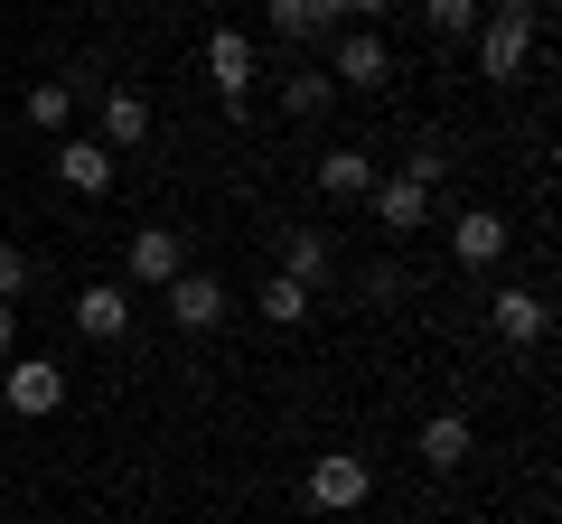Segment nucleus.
I'll return each mask as SVG.
<instances>
[{
	"label": "nucleus",
	"instance_id": "nucleus-20",
	"mask_svg": "<svg viewBox=\"0 0 562 524\" xmlns=\"http://www.w3.org/2000/svg\"><path fill=\"white\" fill-rule=\"evenodd\" d=\"M29 122L66 141V122H76V76H38V84H29Z\"/></svg>",
	"mask_w": 562,
	"mask_h": 524
},
{
	"label": "nucleus",
	"instance_id": "nucleus-6",
	"mask_svg": "<svg viewBox=\"0 0 562 524\" xmlns=\"http://www.w3.org/2000/svg\"><path fill=\"white\" fill-rule=\"evenodd\" d=\"M160 300H169V319H179L188 338H206V328H225V309H235V291H225L216 272H179V282H169Z\"/></svg>",
	"mask_w": 562,
	"mask_h": 524
},
{
	"label": "nucleus",
	"instance_id": "nucleus-5",
	"mask_svg": "<svg viewBox=\"0 0 562 524\" xmlns=\"http://www.w3.org/2000/svg\"><path fill=\"white\" fill-rule=\"evenodd\" d=\"M179 272H188V235H179V225H140V235H132V282H122V291H169Z\"/></svg>",
	"mask_w": 562,
	"mask_h": 524
},
{
	"label": "nucleus",
	"instance_id": "nucleus-10",
	"mask_svg": "<svg viewBox=\"0 0 562 524\" xmlns=\"http://www.w3.org/2000/svg\"><path fill=\"white\" fill-rule=\"evenodd\" d=\"M66 309H76V328H85V338H94V346L132 338V291H122V282H85V291H76V300H66Z\"/></svg>",
	"mask_w": 562,
	"mask_h": 524
},
{
	"label": "nucleus",
	"instance_id": "nucleus-13",
	"mask_svg": "<svg viewBox=\"0 0 562 524\" xmlns=\"http://www.w3.org/2000/svg\"><path fill=\"white\" fill-rule=\"evenodd\" d=\"M262 20H272L281 47H310V38H338V0H262Z\"/></svg>",
	"mask_w": 562,
	"mask_h": 524
},
{
	"label": "nucleus",
	"instance_id": "nucleus-15",
	"mask_svg": "<svg viewBox=\"0 0 562 524\" xmlns=\"http://www.w3.org/2000/svg\"><path fill=\"white\" fill-rule=\"evenodd\" d=\"M206 76H216L225 103H244L254 94V38L244 29H206Z\"/></svg>",
	"mask_w": 562,
	"mask_h": 524
},
{
	"label": "nucleus",
	"instance_id": "nucleus-22",
	"mask_svg": "<svg viewBox=\"0 0 562 524\" xmlns=\"http://www.w3.org/2000/svg\"><path fill=\"white\" fill-rule=\"evenodd\" d=\"M357 291H366V309H394V300H403V272H394V262H366Z\"/></svg>",
	"mask_w": 562,
	"mask_h": 524
},
{
	"label": "nucleus",
	"instance_id": "nucleus-24",
	"mask_svg": "<svg viewBox=\"0 0 562 524\" xmlns=\"http://www.w3.org/2000/svg\"><path fill=\"white\" fill-rule=\"evenodd\" d=\"M403 179H422V187H441V179H450V150H441V141H422V150H403Z\"/></svg>",
	"mask_w": 562,
	"mask_h": 524
},
{
	"label": "nucleus",
	"instance_id": "nucleus-8",
	"mask_svg": "<svg viewBox=\"0 0 562 524\" xmlns=\"http://www.w3.org/2000/svg\"><path fill=\"white\" fill-rule=\"evenodd\" d=\"M57 187L66 197H103V187H113V150H103L94 132H66L57 141Z\"/></svg>",
	"mask_w": 562,
	"mask_h": 524
},
{
	"label": "nucleus",
	"instance_id": "nucleus-21",
	"mask_svg": "<svg viewBox=\"0 0 562 524\" xmlns=\"http://www.w3.org/2000/svg\"><path fill=\"white\" fill-rule=\"evenodd\" d=\"M422 20H431V38H479L487 0H422Z\"/></svg>",
	"mask_w": 562,
	"mask_h": 524
},
{
	"label": "nucleus",
	"instance_id": "nucleus-12",
	"mask_svg": "<svg viewBox=\"0 0 562 524\" xmlns=\"http://www.w3.org/2000/svg\"><path fill=\"white\" fill-rule=\"evenodd\" d=\"M94 141H103V150H140V141H150V94H140V84H103Z\"/></svg>",
	"mask_w": 562,
	"mask_h": 524
},
{
	"label": "nucleus",
	"instance_id": "nucleus-16",
	"mask_svg": "<svg viewBox=\"0 0 562 524\" xmlns=\"http://www.w3.org/2000/svg\"><path fill=\"white\" fill-rule=\"evenodd\" d=\"M254 309H262V328H281V338H291V328H301L310 309H319V291H301L291 272H272V282L254 291Z\"/></svg>",
	"mask_w": 562,
	"mask_h": 524
},
{
	"label": "nucleus",
	"instance_id": "nucleus-18",
	"mask_svg": "<svg viewBox=\"0 0 562 524\" xmlns=\"http://www.w3.org/2000/svg\"><path fill=\"white\" fill-rule=\"evenodd\" d=\"M366 187H375V160H366V150H319V197H357L366 206Z\"/></svg>",
	"mask_w": 562,
	"mask_h": 524
},
{
	"label": "nucleus",
	"instance_id": "nucleus-25",
	"mask_svg": "<svg viewBox=\"0 0 562 524\" xmlns=\"http://www.w3.org/2000/svg\"><path fill=\"white\" fill-rule=\"evenodd\" d=\"M0 356H20V300H0Z\"/></svg>",
	"mask_w": 562,
	"mask_h": 524
},
{
	"label": "nucleus",
	"instance_id": "nucleus-11",
	"mask_svg": "<svg viewBox=\"0 0 562 524\" xmlns=\"http://www.w3.org/2000/svg\"><path fill=\"white\" fill-rule=\"evenodd\" d=\"M272 272H291L301 291H319L328 272H338V243H328V225H281V262Z\"/></svg>",
	"mask_w": 562,
	"mask_h": 524
},
{
	"label": "nucleus",
	"instance_id": "nucleus-3",
	"mask_svg": "<svg viewBox=\"0 0 562 524\" xmlns=\"http://www.w3.org/2000/svg\"><path fill=\"white\" fill-rule=\"evenodd\" d=\"M0 403L20 412V422L66 412V365H57V356H10V375H0Z\"/></svg>",
	"mask_w": 562,
	"mask_h": 524
},
{
	"label": "nucleus",
	"instance_id": "nucleus-2",
	"mask_svg": "<svg viewBox=\"0 0 562 524\" xmlns=\"http://www.w3.org/2000/svg\"><path fill=\"white\" fill-rule=\"evenodd\" d=\"M366 497H375V459L366 449H319L310 459V505L319 515H357Z\"/></svg>",
	"mask_w": 562,
	"mask_h": 524
},
{
	"label": "nucleus",
	"instance_id": "nucleus-17",
	"mask_svg": "<svg viewBox=\"0 0 562 524\" xmlns=\"http://www.w3.org/2000/svg\"><path fill=\"white\" fill-rule=\"evenodd\" d=\"M469 449H479L469 412H431V422H422V468H460Z\"/></svg>",
	"mask_w": 562,
	"mask_h": 524
},
{
	"label": "nucleus",
	"instance_id": "nucleus-4",
	"mask_svg": "<svg viewBox=\"0 0 562 524\" xmlns=\"http://www.w3.org/2000/svg\"><path fill=\"white\" fill-rule=\"evenodd\" d=\"M384 76H394V47H384V29H338V47H328V84H357V94H375Z\"/></svg>",
	"mask_w": 562,
	"mask_h": 524
},
{
	"label": "nucleus",
	"instance_id": "nucleus-23",
	"mask_svg": "<svg viewBox=\"0 0 562 524\" xmlns=\"http://www.w3.org/2000/svg\"><path fill=\"white\" fill-rule=\"evenodd\" d=\"M29 282H38V262H29V243H0V300H20Z\"/></svg>",
	"mask_w": 562,
	"mask_h": 524
},
{
	"label": "nucleus",
	"instance_id": "nucleus-1",
	"mask_svg": "<svg viewBox=\"0 0 562 524\" xmlns=\"http://www.w3.org/2000/svg\"><path fill=\"white\" fill-rule=\"evenodd\" d=\"M535 29H543V0H506L479 20V76L487 84H516L535 66Z\"/></svg>",
	"mask_w": 562,
	"mask_h": 524
},
{
	"label": "nucleus",
	"instance_id": "nucleus-9",
	"mask_svg": "<svg viewBox=\"0 0 562 524\" xmlns=\"http://www.w3.org/2000/svg\"><path fill=\"white\" fill-rule=\"evenodd\" d=\"M366 206H375V225H384V235H422V225H431V187H422V179H403V169L366 187Z\"/></svg>",
	"mask_w": 562,
	"mask_h": 524
},
{
	"label": "nucleus",
	"instance_id": "nucleus-7",
	"mask_svg": "<svg viewBox=\"0 0 562 524\" xmlns=\"http://www.w3.org/2000/svg\"><path fill=\"white\" fill-rule=\"evenodd\" d=\"M487 328H497V346H543L553 338V300L543 291H497L487 300Z\"/></svg>",
	"mask_w": 562,
	"mask_h": 524
},
{
	"label": "nucleus",
	"instance_id": "nucleus-19",
	"mask_svg": "<svg viewBox=\"0 0 562 524\" xmlns=\"http://www.w3.org/2000/svg\"><path fill=\"white\" fill-rule=\"evenodd\" d=\"M328 103H338V84H328V66H301V76H281V113H291V122H319Z\"/></svg>",
	"mask_w": 562,
	"mask_h": 524
},
{
	"label": "nucleus",
	"instance_id": "nucleus-14",
	"mask_svg": "<svg viewBox=\"0 0 562 524\" xmlns=\"http://www.w3.org/2000/svg\"><path fill=\"white\" fill-rule=\"evenodd\" d=\"M450 253H460L469 272L506 262V216H497V206H460V216H450Z\"/></svg>",
	"mask_w": 562,
	"mask_h": 524
}]
</instances>
